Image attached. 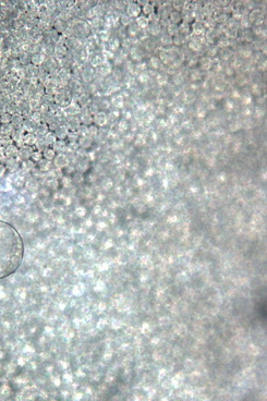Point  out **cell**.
<instances>
[{
    "mask_svg": "<svg viewBox=\"0 0 267 401\" xmlns=\"http://www.w3.org/2000/svg\"><path fill=\"white\" fill-rule=\"evenodd\" d=\"M23 254L24 246L20 233L11 225L0 221V278L19 268Z\"/></svg>",
    "mask_w": 267,
    "mask_h": 401,
    "instance_id": "cell-1",
    "label": "cell"
},
{
    "mask_svg": "<svg viewBox=\"0 0 267 401\" xmlns=\"http://www.w3.org/2000/svg\"><path fill=\"white\" fill-rule=\"evenodd\" d=\"M141 12H142V8L135 2L130 4L127 8V15L130 18H137L139 15H141Z\"/></svg>",
    "mask_w": 267,
    "mask_h": 401,
    "instance_id": "cell-2",
    "label": "cell"
},
{
    "mask_svg": "<svg viewBox=\"0 0 267 401\" xmlns=\"http://www.w3.org/2000/svg\"><path fill=\"white\" fill-rule=\"evenodd\" d=\"M108 121V117L105 112L103 111H99V112H96L95 115L93 116V122L95 123V125L97 126H103L105 125Z\"/></svg>",
    "mask_w": 267,
    "mask_h": 401,
    "instance_id": "cell-3",
    "label": "cell"
},
{
    "mask_svg": "<svg viewBox=\"0 0 267 401\" xmlns=\"http://www.w3.org/2000/svg\"><path fill=\"white\" fill-rule=\"evenodd\" d=\"M68 134H69V129L65 126V125H60V126H58L57 129H56V133H55L56 137H59L60 140H63L64 137H67Z\"/></svg>",
    "mask_w": 267,
    "mask_h": 401,
    "instance_id": "cell-4",
    "label": "cell"
},
{
    "mask_svg": "<svg viewBox=\"0 0 267 401\" xmlns=\"http://www.w3.org/2000/svg\"><path fill=\"white\" fill-rule=\"evenodd\" d=\"M136 23L140 26V29H147L150 25V19L145 15H139L136 18Z\"/></svg>",
    "mask_w": 267,
    "mask_h": 401,
    "instance_id": "cell-5",
    "label": "cell"
},
{
    "mask_svg": "<svg viewBox=\"0 0 267 401\" xmlns=\"http://www.w3.org/2000/svg\"><path fill=\"white\" fill-rule=\"evenodd\" d=\"M148 29H150V33L152 35H158L160 33V29H161V26L158 22L153 21L152 23H150L148 25Z\"/></svg>",
    "mask_w": 267,
    "mask_h": 401,
    "instance_id": "cell-6",
    "label": "cell"
},
{
    "mask_svg": "<svg viewBox=\"0 0 267 401\" xmlns=\"http://www.w3.org/2000/svg\"><path fill=\"white\" fill-rule=\"evenodd\" d=\"M36 142H37L36 136L34 135V134H32V133H27V134H25V135L23 136V143H25L26 145H29V146L34 145Z\"/></svg>",
    "mask_w": 267,
    "mask_h": 401,
    "instance_id": "cell-7",
    "label": "cell"
},
{
    "mask_svg": "<svg viewBox=\"0 0 267 401\" xmlns=\"http://www.w3.org/2000/svg\"><path fill=\"white\" fill-rule=\"evenodd\" d=\"M169 15H170V21L172 24L176 25L181 22L182 17H181V14H180V12H178V11H171Z\"/></svg>",
    "mask_w": 267,
    "mask_h": 401,
    "instance_id": "cell-8",
    "label": "cell"
},
{
    "mask_svg": "<svg viewBox=\"0 0 267 401\" xmlns=\"http://www.w3.org/2000/svg\"><path fill=\"white\" fill-rule=\"evenodd\" d=\"M0 131H1V133H4V135H9L14 130H13V125L11 123H6V124L0 125Z\"/></svg>",
    "mask_w": 267,
    "mask_h": 401,
    "instance_id": "cell-9",
    "label": "cell"
},
{
    "mask_svg": "<svg viewBox=\"0 0 267 401\" xmlns=\"http://www.w3.org/2000/svg\"><path fill=\"white\" fill-rule=\"evenodd\" d=\"M178 29H179V33H182L183 35H185V34H189V33L192 31V27L190 26L189 23L183 22V23H181V25L178 27Z\"/></svg>",
    "mask_w": 267,
    "mask_h": 401,
    "instance_id": "cell-10",
    "label": "cell"
},
{
    "mask_svg": "<svg viewBox=\"0 0 267 401\" xmlns=\"http://www.w3.org/2000/svg\"><path fill=\"white\" fill-rule=\"evenodd\" d=\"M80 121L82 122L83 123V125H91L92 124V122H93V117L89 114H83L82 115V117H81V119H80Z\"/></svg>",
    "mask_w": 267,
    "mask_h": 401,
    "instance_id": "cell-11",
    "label": "cell"
},
{
    "mask_svg": "<svg viewBox=\"0 0 267 401\" xmlns=\"http://www.w3.org/2000/svg\"><path fill=\"white\" fill-rule=\"evenodd\" d=\"M23 122V117L21 115H18V114H14L12 115L11 117V124L12 125H20Z\"/></svg>",
    "mask_w": 267,
    "mask_h": 401,
    "instance_id": "cell-12",
    "label": "cell"
},
{
    "mask_svg": "<svg viewBox=\"0 0 267 401\" xmlns=\"http://www.w3.org/2000/svg\"><path fill=\"white\" fill-rule=\"evenodd\" d=\"M55 29H57L58 32L63 33L64 31H65V29H67V24H65V22H64V21L58 20V21L55 23Z\"/></svg>",
    "mask_w": 267,
    "mask_h": 401,
    "instance_id": "cell-13",
    "label": "cell"
},
{
    "mask_svg": "<svg viewBox=\"0 0 267 401\" xmlns=\"http://www.w3.org/2000/svg\"><path fill=\"white\" fill-rule=\"evenodd\" d=\"M142 11H143V13H144V15H152L154 13V7H153V4H146L144 7L142 8Z\"/></svg>",
    "mask_w": 267,
    "mask_h": 401,
    "instance_id": "cell-14",
    "label": "cell"
},
{
    "mask_svg": "<svg viewBox=\"0 0 267 401\" xmlns=\"http://www.w3.org/2000/svg\"><path fill=\"white\" fill-rule=\"evenodd\" d=\"M192 27V31L195 34H197V35H199L201 33H203V31H204V26L199 22H195L194 24H193V26H191Z\"/></svg>",
    "mask_w": 267,
    "mask_h": 401,
    "instance_id": "cell-15",
    "label": "cell"
},
{
    "mask_svg": "<svg viewBox=\"0 0 267 401\" xmlns=\"http://www.w3.org/2000/svg\"><path fill=\"white\" fill-rule=\"evenodd\" d=\"M56 139H57V137H56L55 134H53L51 132H48L46 135H45V140H44V142L46 144H53L56 142Z\"/></svg>",
    "mask_w": 267,
    "mask_h": 401,
    "instance_id": "cell-16",
    "label": "cell"
},
{
    "mask_svg": "<svg viewBox=\"0 0 267 401\" xmlns=\"http://www.w3.org/2000/svg\"><path fill=\"white\" fill-rule=\"evenodd\" d=\"M44 157L48 159V160H51L55 158V150L53 148H46L44 150Z\"/></svg>",
    "mask_w": 267,
    "mask_h": 401,
    "instance_id": "cell-17",
    "label": "cell"
},
{
    "mask_svg": "<svg viewBox=\"0 0 267 401\" xmlns=\"http://www.w3.org/2000/svg\"><path fill=\"white\" fill-rule=\"evenodd\" d=\"M179 34V29L178 26H176L175 24H170L168 26V35H170L171 37L172 36H176Z\"/></svg>",
    "mask_w": 267,
    "mask_h": 401,
    "instance_id": "cell-18",
    "label": "cell"
},
{
    "mask_svg": "<svg viewBox=\"0 0 267 401\" xmlns=\"http://www.w3.org/2000/svg\"><path fill=\"white\" fill-rule=\"evenodd\" d=\"M43 61H44L43 55L37 54V55H35V56H33V57H32V62H33V63H34L35 65H42V63H43Z\"/></svg>",
    "mask_w": 267,
    "mask_h": 401,
    "instance_id": "cell-19",
    "label": "cell"
},
{
    "mask_svg": "<svg viewBox=\"0 0 267 401\" xmlns=\"http://www.w3.org/2000/svg\"><path fill=\"white\" fill-rule=\"evenodd\" d=\"M11 117L12 116L10 114H2L0 116V121L1 124H6V123H11Z\"/></svg>",
    "mask_w": 267,
    "mask_h": 401,
    "instance_id": "cell-20",
    "label": "cell"
},
{
    "mask_svg": "<svg viewBox=\"0 0 267 401\" xmlns=\"http://www.w3.org/2000/svg\"><path fill=\"white\" fill-rule=\"evenodd\" d=\"M20 154H21L22 156H26V158H27L30 155L32 154V148H31L30 146L22 147L21 149H20Z\"/></svg>",
    "mask_w": 267,
    "mask_h": 401,
    "instance_id": "cell-21",
    "label": "cell"
},
{
    "mask_svg": "<svg viewBox=\"0 0 267 401\" xmlns=\"http://www.w3.org/2000/svg\"><path fill=\"white\" fill-rule=\"evenodd\" d=\"M112 104H114V106H117V107H121L122 104H123V98H122V96H119V95L114 96V99H112Z\"/></svg>",
    "mask_w": 267,
    "mask_h": 401,
    "instance_id": "cell-22",
    "label": "cell"
},
{
    "mask_svg": "<svg viewBox=\"0 0 267 401\" xmlns=\"http://www.w3.org/2000/svg\"><path fill=\"white\" fill-rule=\"evenodd\" d=\"M189 46H190V48H191V49H193V50H199V49H201V44H199V42H196V40H192V42H190Z\"/></svg>",
    "mask_w": 267,
    "mask_h": 401,
    "instance_id": "cell-23",
    "label": "cell"
},
{
    "mask_svg": "<svg viewBox=\"0 0 267 401\" xmlns=\"http://www.w3.org/2000/svg\"><path fill=\"white\" fill-rule=\"evenodd\" d=\"M37 131H38V133L39 134H45L46 135L47 133V131H48V126H47V124H40L37 128Z\"/></svg>",
    "mask_w": 267,
    "mask_h": 401,
    "instance_id": "cell-24",
    "label": "cell"
},
{
    "mask_svg": "<svg viewBox=\"0 0 267 401\" xmlns=\"http://www.w3.org/2000/svg\"><path fill=\"white\" fill-rule=\"evenodd\" d=\"M183 6H184V2H183V1H175V2H173V7H175L176 11H178V12L183 9Z\"/></svg>",
    "mask_w": 267,
    "mask_h": 401,
    "instance_id": "cell-25",
    "label": "cell"
},
{
    "mask_svg": "<svg viewBox=\"0 0 267 401\" xmlns=\"http://www.w3.org/2000/svg\"><path fill=\"white\" fill-rule=\"evenodd\" d=\"M161 42L164 44H167V45H169V44H172V37H171L170 35H166V36H163L161 37Z\"/></svg>",
    "mask_w": 267,
    "mask_h": 401,
    "instance_id": "cell-26",
    "label": "cell"
},
{
    "mask_svg": "<svg viewBox=\"0 0 267 401\" xmlns=\"http://www.w3.org/2000/svg\"><path fill=\"white\" fill-rule=\"evenodd\" d=\"M17 109H18V107H17V105H14V104H10L9 106H8V114H13L14 115V112L17 111Z\"/></svg>",
    "mask_w": 267,
    "mask_h": 401,
    "instance_id": "cell-27",
    "label": "cell"
},
{
    "mask_svg": "<svg viewBox=\"0 0 267 401\" xmlns=\"http://www.w3.org/2000/svg\"><path fill=\"white\" fill-rule=\"evenodd\" d=\"M121 22L123 23V25H129V23L131 22V18L128 15H123L121 18Z\"/></svg>",
    "mask_w": 267,
    "mask_h": 401,
    "instance_id": "cell-28",
    "label": "cell"
},
{
    "mask_svg": "<svg viewBox=\"0 0 267 401\" xmlns=\"http://www.w3.org/2000/svg\"><path fill=\"white\" fill-rule=\"evenodd\" d=\"M210 60H208V59H204L203 60V62H202V67H203L204 69H209L210 68Z\"/></svg>",
    "mask_w": 267,
    "mask_h": 401,
    "instance_id": "cell-29",
    "label": "cell"
},
{
    "mask_svg": "<svg viewBox=\"0 0 267 401\" xmlns=\"http://www.w3.org/2000/svg\"><path fill=\"white\" fill-rule=\"evenodd\" d=\"M32 157H33V159L34 160H40V158H42V154L39 153V152H36V153H34V154H32Z\"/></svg>",
    "mask_w": 267,
    "mask_h": 401,
    "instance_id": "cell-30",
    "label": "cell"
},
{
    "mask_svg": "<svg viewBox=\"0 0 267 401\" xmlns=\"http://www.w3.org/2000/svg\"><path fill=\"white\" fill-rule=\"evenodd\" d=\"M158 59L157 58H152V65H154V68H157L158 67Z\"/></svg>",
    "mask_w": 267,
    "mask_h": 401,
    "instance_id": "cell-31",
    "label": "cell"
},
{
    "mask_svg": "<svg viewBox=\"0 0 267 401\" xmlns=\"http://www.w3.org/2000/svg\"><path fill=\"white\" fill-rule=\"evenodd\" d=\"M4 171H6V168H4V166H2V165H0V175H2L4 173Z\"/></svg>",
    "mask_w": 267,
    "mask_h": 401,
    "instance_id": "cell-32",
    "label": "cell"
},
{
    "mask_svg": "<svg viewBox=\"0 0 267 401\" xmlns=\"http://www.w3.org/2000/svg\"><path fill=\"white\" fill-rule=\"evenodd\" d=\"M0 145H1V140H0Z\"/></svg>",
    "mask_w": 267,
    "mask_h": 401,
    "instance_id": "cell-33",
    "label": "cell"
},
{
    "mask_svg": "<svg viewBox=\"0 0 267 401\" xmlns=\"http://www.w3.org/2000/svg\"><path fill=\"white\" fill-rule=\"evenodd\" d=\"M0 134H1V131H0Z\"/></svg>",
    "mask_w": 267,
    "mask_h": 401,
    "instance_id": "cell-34",
    "label": "cell"
},
{
    "mask_svg": "<svg viewBox=\"0 0 267 401\" xmlns=\"http://www.w3.org/2000/svg\"><path fill=\"white\" fill-rule=\"evenodd\" d=\"M0 123H1V121H0Z\"/></svg>",
    "mask_w": 267,
    "mask_h": 401,
    "instance_id": "cell-35",
    "label": "cell"
}]
</instances>
